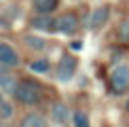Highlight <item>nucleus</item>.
Returning <instances> with one entry per match:
<instances>
[{
	"mask_svg": "<svg viewBox=\"0 0 129 127\" xmlns=\"http://www.w3.org/2000/svg\"><path fill=\"white\" fill-rule=\"evenodd\" d=\"M13 98L23 106H34L42 102V85L38 81H32V78H23L17 83L13 91Z\"/></svg>",
	"mask_w": 129,
	"mask_h": 127,
	"instance_id": "1",
	"label": "nucleus"
},
{
	"mask_svg": "<svg viewBox=\"0 0 129 127\" xmlns=\"http://www.w3.org/2000/svg\"><path fill=\"white\" fill-rule=\"evenodd\" d=\"M110 89L114 93H125L129 89V66L116 64L110 72Z\"/></svg>",
	"mask_w": 129,
	"mask_h": 127,
	"instance_id": "2",
	"label": "nucleus"
},
{
	"mask_svg": "<svg viewBox=\"0 0 129 127\" xmlns=\"http://www.w3.org/2000/svg\"><path fill=\"white\" fill-rule=\"evenodd\" d=\"M76 57L74 55H63L59 59V66H57V81L59 83H68L74 78V74H76Z\"/></svg>",
	"mask_w": 129,
	"mask_h": 127,
	"instance_id": "3",
	"label": "nucleus"
},
{
	"mask_svg": "<svg viewBox=\"0 0 129 127\" xmlns=\"http://www.w3.org/2000/svg\"><path fill=\"white\" fill-rule=\"evenodd\" d=\"M32 28L40 32H59V19H55L53 15H36L32 17Z\"/></svg>",
	"mask_w": 129,
	"mask_h": 127,
	"instance_id": "4",
	"label": "nucleus"
},
{
	"mask_svg": "<svg viewBox=\"0 0 129 127\" xmlns=\"http://www.w3.org/2000/svg\"><path fill=\"white\" fill-rule=\"evenodd\" d=\"M19 61L21 59H19L17 51H15V47L9 45V42H0V64L7 68H15V66H19Z\"/></svg>",
	"mask_w": 129,
	"mask_h": 127,
	"instance_id": "5",
	"label": "nucleus"
},
{
	"mask_svg": "<svg viewBox=\"0 0 129 127\" xmlns=\"http://www.w3.org/2000/svg\"><path fill=\"white\" fill-rule=\"evenodd\" d=\"M108 17H110V7L108 4H102V7H98L91 13V17H89V28L91 30H100L102 25L108 21Z\"/></svg>",
	"mask_w": 129,
	"mask_h": 127,
	"instance_id": "6",
	"label": "nucleus"
},
{
	"mask_svg": "<svg viewBox=\"0 0 129 127\" xmlns=\"http://www.w3.org/2000/svg\"><path fill=\"white\" fill-rule=\"evenodd\" d=\"M70 119V108L63 102H55L51 106V121L55 125H66Z\"/></svg>",
	"mask_w": 129,
	"mask_h": 127,
	"instance_id": "7",
	"label": "nucleus"
},
{
	"mask_svg": "<svg viewBox=\"0 0 129 127\" xmlns=\"http://www.w3.org/2000/svg\"><path fill=\"white\" fill-rule=\"evenodd\" d=\"M76 30H78V19L74 13H66L59 17V32L61 34L72 36V34H76Z\"/></svg>",
	"mask_w": 129,
	"mask_h": 127,
	"instance_id": "8",
	"label": "nucleus"
},
{
	"mask_svg": "<svg viewBox=\"0 0 129 127\" xmlns=\"http://www.w3.org/2000/svg\"><path fill=\"white\" fill-rule=\"evenodd\" d=\"M19 127H49V125H47V119H45L42 114H38V112H28L23 119H21Z\"/></svg>",
	"mask_w": 129,
	"mask_h": 127,
	"instance_id": "9",
	"label": "nucleus"
},
{
	"mask_svg": "<svg viewBox=\"0 0 129 127\" xmlns=\"http://www.w3.org/2000/svg\"><path fill=\"white\" fill-rule=\"evenodd\" d=\"M0 87H2L4 91H15V87H17V81H15L13 74L9 72V68L2 66V64H0Z\"/></svg>",
	"mask_w": 129,
	"mask_h": 127,
	"instance_id": "10",
	"label": "nucleus"
},
{
	"mask_svg": "<svg viewBox=\"0 0 129 127\" xmlns=\"http://www.w3.org/2000/svg\"><path fill=\"white\" fill-rule=\"evenodd\" d=\"M32 4L38 11V15H51L57 9V0H34Z\"/></svg>",
	"mask_w": 129,
	"mask_h": 127,
	"instance_id": "11",
	"label": "nucleus"
},
{
	"mask_svg": "<svg viewBox=\"0 0 129 127\" xmlns=\"http://www.w3.org/2000/svg\"><path fill=\"white\" fill-rule=\"evenodd\" d=\"M23 42L30 47V49H34V51H45L47 49V40L40 38V36H34V34H28L23 38Z\"/></svg>",
	"mask_w": 129,
	"mask_h": 127,
	"instance_id": "12",
	"label": "nucleus"
},
{
	"mask_svg": "<svg viewBox=\"0 0 129 127\" xmlns=\"http://www.w3.org/2000/svg\"><path fill=\"white\" fill-rule=\"evenodd\" d=\"M49 68H51V64L47 61V59H34V61L30 64V70L36 72V74H45V72H49Z\"/></svg>",
	"mask_w": 129,
	"mask_h": 127,
	"instance_id": "13",
	"label": "nucleus"
},
{
	"mask_svg": "<svg viewBox=\"0 0 129 127\" xmlns=\"http://www.w3.org/2000/svg\"><path fill=\"white\" fill-rule=\"evenodd\" d=\"M72 121H74V127H91L89 125V116H87V112H83V110H76V112L72 114Z\"/></svg>",
	"mask_w": 129,
	"mask_h": 127,
	"instance_id": "14",
	"label": "nucleus"
},
{
	"mask_svg": "<svg viewBox=\"0 0 129 127\" xmlns=\"http://www.w3.org/2000/svg\"><path fill=\"white\" fill-rule=\"evenodd\" d=\"M11 116H13V104L2 102V104H0V119H2V121H9Z\"/></svg>",
	"mask_w": 129,
	"mask_h": 127,
	"instance_id": "15",
	"label": "nucleus"
},
{
	"mask_svg": "<svg viewBox=\"0 0 129 127\" xmlns=\"http://www.w3.org/2000/svg\"><path fill=\"white\" fill-rule=\"evenodd\" d=\"M119 38H121V40H129V21H125V23L121 25V30H119Z\"/></svg>",
	"mask_w": 129,
	"mask_h": 127,
	"instance_id": "16",
	"label": "nucleus"
},
{
	"mask_svg": "<svg viewBox=\"0 0 129 127\" xmlns=\"http://www.w3.org/2000/svg\"><path fill=\"white\" fill-rule=\"evenodd\" d=\"M80 47H83V42H78V40H76V42H72V49H74V51H78Z\"/></svg>",
	"mask_w": 129,
	"mask_h": 127,
	"instance_id": "17",
	"label": "nucleus"
},
{
	"mask_svg": "<svg viewBox=\"0 0 129 127\" xmlns=\"http://www.w3.org/2000/svg\"><path fill=\"white\" fill-rule=\"evenodd\" d=\"M125 108H127V110H129V100H127V102H125Z\"/></svg>",
	"mask_w": 129,
	"mask_h": 127,
	"instance_id": "18",
	"label": "nucleus"
},
{
	"mask_svg": "<svg viewBox=\"0 0 129 127\" xmlns=\"http://www.w3.org/2000/svg\"><path fill=\"white\" fill-rule=\"evenodd\" d=\"M2 102H4V100H2V93H0V104H2Z\"/></svg>",
	"mask_w": 129,
	"mask_h": 127,
	"instance_id": "19",
	"label": "nucleus"
}]
</instances>
